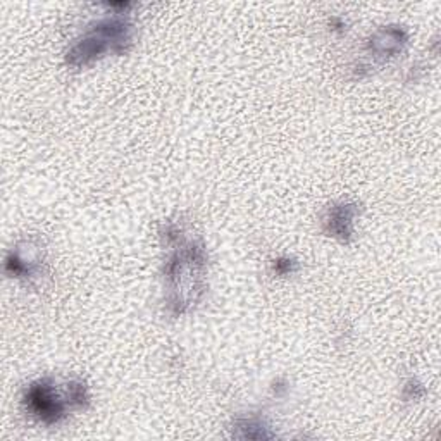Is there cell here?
<instances>
[{"label":"cell","instance_id":"1","mask_svg":"<svg viewBox=\"0 0 441 441\" xmlns=\"http://www.w3.org/2000/svg\"><path fill=\"white\" fill-rule=\"evenodd\" d=\"M24 402H26V407L31 414L45 424H57L66 417L64 402L57 397L48 379L31 385L24 395Z\"/></svg>","mask_w":441,"mask_h":441},{"label":"cell","instance_id":"2","mask_svg":"<svg viewBox=\"0 0 441 441\" xmlns=\"http://www.w3.org/2000/svg\"><path fill=\"white\" fill-rule=\"evenodd\" d=\"M356 207L353 205H341L340 209H335L329 219V229L335 233V237H348L352 234V219L356 216Z\"/></svg>","mask_w":441,"mask_h":441},{"label":"cell","instance_id":"3","mask_svg":"<svg viewBox=\"0 0 441 441\" xmlns=\"http://www.w3.org/2000/svg\"><path fill=\"white\" fill-rule=\"evenodd\" d=\"M240 427H237V430H242V435H238L240 438H273V432L266 431L267 427L262 426V422H259V420L255 419H249V420H242L240 424H238Z\"/></svg>","mask_w":441,"mask_h":441}]
</instances>
